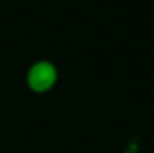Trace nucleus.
I'll use <instances>...</instances> for the list:
<instances>
[{"mask_svg":"<svg viewBox=\"0 0 154 153\" xmlns=\"http://www.w3.org/2000/svg\"><path fill=\"white\" fill-rule=\"evenodd\" d=\"M58 81V69L51 60L41 59L32 63L26 74V84L30 92L45 95L51 92Z\"/></svg>","mask_w":154,"mask_h":153,"instance_id":"nucleus-1","label":"nucleus"}]
</instances>
